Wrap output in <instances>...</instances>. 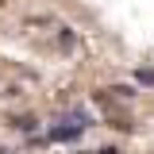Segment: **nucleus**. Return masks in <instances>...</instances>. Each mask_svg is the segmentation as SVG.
Instances as JSON below:
<instances>
[{
  "label": "nucleus",
  "instance_id": "1",
  "mask_svg": "<svg viewBox=\"0 0 154 154\" xmlns=\"http://www.w3.org/2000/svg\"><path fill=\"white\" fill-rule=\"evenodd\" d=\"M89 123H93V116L85 112V108H73L69 116H62L54 127L46 131V139L50 143H73V139H81V135L89 131Z\"/></svg>",
  "mask_w": 154,
  "mask_h": 154
},
{
  "label": "nucleus",
  "instance_id": "2",
  "mask_svg": "<svg viewBox=\"0 0 154 154\" xmlns=\"http://www.w3.org/2000/svg\"><path fill=\"white\" fill-rule=\"evenodd\" d=\"M16 127H19V131H35V119H27V116H19V119H16Z\"/></svg>",
  "mask_w": 154,
  "mask_h": 154
},
{
  "label": "nucleus",
  "instance_id": "3",
  "mask_svg": "<svg viewBox=\"0 0 154 154\" xmlns=\"http://www.w3.org/2000/svg\"><path fill=\"white\" fill-rule=\"evenodd\" d=\"M135 77H139L143 85H154V69H139V73H135Z\"/></svg>",
  "mask_w": 154,
  "mask_h": 154
}]
</instances>
